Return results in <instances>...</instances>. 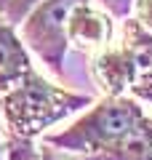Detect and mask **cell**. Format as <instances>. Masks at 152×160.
<instances>
[{
    "instance_id": "cell-9",
    "label": "cell",
    "mask_w": 152,
    "mask_h": 160,
    "mask_svg": "<svg viewBox=\"0 0 152 160\" xmlns=\"http://www.w3.org/2000/svg\"><path fill=\"white\" fill-rule=\"evenodd\" d=\"M38 3H40V0H8L0 13H3V16H6L13 27H19V24L24 22V16H27V13L32 11Z\"/></svg>"
},
{
    "instance_id": "cell-8",
    "label": "cell",
    "mask_w": 152,
    "mask_h": 160,
    "mask_svg": "<svg viewBox=\"0 0 152 160\" xmlns=\"http://www.w3.org/2000/svg\"><path fill=\"white\" fill-rule=\"evenodd\" d=\"M6 155L8 160H40V152L35 149L32 139H22L13 133H8L6 139Z\"/></svg>"
},
{
    "instance_id": "cell-14",
    "label": "cell",
    "mask_w": 152,
    "mask_h": 160,
    "mask_svg": "<svg viewBox=\"0 0 152 160\" xmlns=\"http://www.w3.org/2000/svg\"><path fill=\"white\" fill-rule=\"evenodd\" d=\"M6 3H8V0H0V11H3V6H6Z\"/></svg>"
},
{
    "instance_id": "cell-1",
    "label": "cell",
    "mask_w": 152,
    "mask_h": 160,
    "mask_svg": "<svg viewBox=\"0 0 152 160\" xmlns=\"http://www.w3.org/2000/svg\"><path fill=\"white\" fill-rule=\"evenodd\" d=\"M91 104L94 99L88 93H72L62 86H53L35 69L16 80L6 93H0V112L8 133L22 139L40 136L45 128Z\"/></svg>"
},
{
    "instance_id": "cell-11",
    "label": "cell",
    "mask_w": 152,
    "mask_h": 160,
    "mask_svg": "<svg viewBox=\"0 0 152 160\" xmlns=\"http://www.w3.org/2000/svg\"><path fill=\"white\" fill-rule=\"evenodd\" d=\"M134 8H136V22L152 32V0H136Z\"/></svg>"
},
{
    "instance_id": "cell-4",
    "label": "cell",
    "mask_w": 152,
    "mask_h": 160,
    "mask_svg": "<svg viewBox=\"0 0 152 160\" xmlns=\"http://www.w3.org/2000/svg\"><path fill=\"white\" fill-rule=\"evenodd\" d=\"M80 3L85 0H40L19 24L24 46L59 78H64V59L69 48V16Z\"/></svg>"
},
{
    "instance_id": "cell-10",
    "label": "cell",
    "mask_w": 152,
    "mask_h": 160,
    "mask_svg": "<svg viewBox=\"0 0 152 160\" xmlns=\"http://www.w3.org/2000/svg\"><path fill=\"white\" fill-rule=\"evenodd\" d=\"M96 3H99L112 19H128L136 0H96Z\"/></svg>"
},
{
    "instance_id": "cell-13",
    "label": "cell",
    "mask_w": 152,
    "mask_h": 160,
    "mask_svg": "<svg viewBox=\"0 0 152 160\" xmlns=\"http://www.w3.org/2000/svg\"><path fill=\"white\" fill-rule=\"evenodd\" d=\"M0 160H6V142H3V136H0Z\"/></svg>"
},
{
    "instance_id": "cell-2",
    "label": "cell",
    "mask_w": 152,
    "mask_h": 160,
    "mask_svg": "<svg viewBox=\"0 0 152 160\" xmlns=\"http://www.w3.org/2000/svg\"><path fill=\"white\" fill-rule=\"evenodd\" d=\"M96 86L107 96H134L152 102V32L136 19H125L120 43H109L94 56L91 64Z\"/></svg>"
},
{
    "instance_id": "cell-3",
    "label": "cell",
    "mask_w": 152,
    "mask_h": 160,
    "mask_svg": "<svg viewBox=\"0 0 152 160\" xmlns=\"http://www.w3.org/2000/svg\"><path fill=\"white\" fill-rule=\"evenodd\" d=\"M144 118V109L128 96H107L96 102L83 118H78L69 128L59 133H48L43 139L45 147H56L64 152L94 155L118 142L125 131Z\"/></svg>"
},
{
    "instance_id": "cell-6",
    "label": "cell",
    "mask_w": 152,
    "mask_h": 160,
    "mask_svg": "<svg viewBox=\"0 0 152 160\" xmlns=\"http://www.w3.org/2000/svg\"><path fill=\"white\" fill-rule=\"evenodd\" d=\"M29 69H32V59L24 40L6 16H0V93H6Z\"/></svg>"
},
{
    "instance_id": "cell-7",
    "label": "cell",
    "mask_w": 152,
    "mask_h": 160,
    "mask_svg": "<svg viewBox=\"0 0 152 160\" xmlns=\"http://www.w3.org/2000/svg\"><path fill=\"white\" fill-rule=\"evenodd\" d=\"M83 160H152V118H141L131 131L101 152L85 155Z\"/></svg>"
},
{
    "instance_id": "cell-12",
    "label": "cell",
    "mask_w": 152,
    "mask_h": 160,
    "mask_svg": "<svg viewBox=\"0 0 152 160\" xmlns=\"http://www.w3.org/2000/svg\"><path fill=\"white\" fill-rule=\"evenodd\" d=\"M40 160H56V155L51 152L48 147H43V149H40Z\"/></svg>"
},
{
    "instance_id": "cell-5",
    "label": "cell",
    "mask_w": 152,
    "mask_h": 160,
    "mask_svg": "<svg viewBox=\"0 0 152 160\" xmlns=\"http://www.w3.org/2000/svg\"><path fill=\"white\" fill-rule=\"evenodd\" d=\"M67 35H69V43L78 46L80 51L99 53L101 48H107L109 43H112V35H115L112 16H109L107 11L94 8L91 0H85V3H80L72 11Z\"/></svg>"
}]
</instances>
